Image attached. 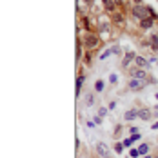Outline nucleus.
Listing matches in <instances>:
<instances>
[{
	"label": "nucleus",
	"instance_id": "1",
	"mask_svg": "<svg viewBox=\"0 0 158 158\" xmlns=\"http://www.w3.org/2000/svg\"><path fill=\"white\" fill-rule=\"evenodd\" d=\"M133 15L136 16V18H140V20H143V18H149V11H147V7L135 6V7H133Z\"/></svg>",
	"mask_w": 158,
	"mask_h": 158
},
{
	"label": "nucleus",
	"instance_id": "2",
	"mask_svg": "<svg viewBox=\"0 0 158 158\" xmlns=\"http://www.w3.org/2000/svg\"><path fill=\"white\" fill-rule=\"evenodd\" d=\"M96 153H98L102 158H109V147H107L106 143L98 142V143H96Z\"/></svg>",
	"mask_w": 158,
	"mask_h": 158
},
{
	"label": "nucleus",
	"instance_id": "3",
	"mask_svg": "<svg viewBox=\"0 0 158 158\" xmlns=\"http://www.w3.org/2000/svg\"><path fill=\"white\" fill-rule=\"evenodd\" d=\"M85 44H87V48H98V44H100V40H98V36H95L93 33H89L87 36H85Z\"/></svg>",
	"mask_w": 158,
	"mask_h": 158
},
{
	"label": "nucleus",
	"instance_id": "4",
	"mask_svg": "<svg viewBox=\"0 0 158 158\" xmlns=\"http://www.w3.org/2000/svg\"><path fill=\"white\" fill-rule=\"evenodd\" d=\"M129 73H131V77H133V78H136V80H145V78H147L145 71H142V69H138V67H136V69H131Z\"/></svg>",
	"mask_w": 158,
	"mask_h": 158
},
{
	"label": "nucleus",
	"instance_id": "5",
	"mask_svg": "<svg viewBox=\"0 0 158 158\" xmlns=\"http://www.w3.org/2000/svg\"><path fill=\"white\" fill-rule=\"evenodd\" d=\"M142 87H143L142 80H136V78H133L131 82H129V89H131V91H140Z\"/></svg>",
	"mask_w": 158,
	"mask_h": 158
},
{
	"label": "nucleus",
	"instance_id": "6",
	"mask_svg": "<svg viewBox=\"0 0 158 158\" xmlns=\"http://www.w3.org/2000/svg\"><path fill=\"white\" fill-rule=\"evenodd\" d=\"M151 116H153V113L149 109H140L138 111V118H142V120H151Z\"/></svg>",
	"mask_w": 158,
	"mask_h": 158
},
{
	"label": "nucleus",
	"instance_id": "7",
	"mask_svg": "<svg viewBox=\"0 0 158 158\" xmlns=\"http://www.w3.org/2000/svg\"><path fill=\"white\" fill-rule=\"evenodd\" d=\"M136 116H138V111L131 109V111H127L126 114H124V120H135Z\"/></svg>",
	"mask_w": 158,
	"mask_h": 158
},
{
	"label": "nucleus",
	"instance_id": "8",
	"mask_svg": "<svg viewBox=\"0 0 158 158\" xmlns=\"http://www.w3.org/2000/svg\"><path fill=\"white\" fill-rule=\"evenodd\" d=\"M140 26H142V29H149L153 26V18H143V20H140Z\"/></svg>",
	"mask_w": 158,
	"mask_h": 158
},
{
	"label": "nucleus",
	"instance_id": "9",
	"mask_svg": "<svg viewBox=\"0 0 158 158\" xmlns=\"http://www.w3.org/2000/svg\"><path fill=\"white\" fill-rule=\"evenodd\" d=\"M135 62H136V65H138V67H145V65L149 64L145 58H142V56H136V58H135Z\"/></svg>",
	"mask_w": 158,
	"mask_h": 158
},
{
	"label": "nucleus",
	"instance_id": "10",
	"mask_svg": "<svg viewBox=\"0 0 158 158\" xmlns=\"http://www.w3.org/2000/svg\"><path fill=\"white\" fill-rule=\"evenodd\" d=\"M135 58H136V55H135V53H127L126 60H124V65H127V62H131V60H135Z\"/></svg>",
	"mask_w": 158,
	"mask_h": 158
},
{
	"label": "nucleus",
	"instance_id": "11",
	"mask_svg": "<svg viewBox=\"0 0 158 158\" xmlns=\"http://www.w3.org/2000/svg\"><path fill=\"white\" fill-rule=\"evenodd\" d=\"M151 48L158 49V36H156V35H153V36H151Z\"/></svg>",
	"mask_w": 158,
	"mask_h": 158
},
{
	"label": "nucleus",
	"instance_id": "12",
	"mask_svg": "<svg viewBox=\"0 0 158 158\" xmlns=\"http://www.w3.org/2000/svg\"><path fill=\"white\" fill-rule=\"evenodd\" d=\"M147 151H149V145H147V143H142V145L138 147V153H140V155H145Z\"/></svg>",
	"mask_w": 158,
	"mask_h": 158
},
{
	"label": "nucleus",
	"instance_id": "13",
	"mask_svg": "<svg viewBox=\"0 0 158 158\" xmlns=\"http://www.w3.org/2000/svg\"><path fill=\"white\" fill-rule=\"evenodd\" d=\"M147 11H149V18H153V20H156V18H158V15L155 13V9H153V7H147Z\"/></svg>",
	"mask_w": 158,
	"mask_h": 158
},
{
	"label": "nucleus",
	"instance_id": "14",
	"mask_svg": "<svg viewBox=\"0 0 158 158\" xmlns=\"http://www.w3.org/2000/svg\"><path fill=\"white\" fill-rule=\"evenodd\" d=\"M82 84H84V77H78V78H77V93H80Z\"/></svg>",
	"mask_w": 158,
	"mask_h": 158
},
{
	"label": "nucleus",
	"instance_id": "15",
	"mask_svg": "<svg viewBox=\"0 0 158 158\" xmlns=\"http://www.w3.org/2000/svg\"><path fill=\"white\" fill-rule=\"evenodd\" d=\"M95 89H96V91H98V93H100V91H102V89H104V82H102V80H98V82H96Z\"/></svg>",
	"mask_w": 158,
	"mask_h": 158
},
{
	"label": "nucleus",
	"instance_id": "16",
	"mask_svg": "<svg viewBox=\"0 0 158 158\" xmlns=\"http://www.w3.org/2000/svg\"><path fill=\"white\" fill-rule=\"evenodd\" d=\"M114 151H116V153H122V151H124V145H122V143H116V145H114Z\"/></svg>",
	"mask_w": 158,
	"mask_h": 158
},
{
	"label": "nucleus",
	"instance_id": "17",
	"mask_svg": "<svg viewBox=\"0 0 158 158\" xmlns=\"http://www.w3.org/2000/svg\"><path fill=\"white\" fill-rule=\"evenodd\" d=\"M114 22L122 24V22H124V18H122V15H118V13H116V15H114Z\"/></svg>",
	"mask_w": 158,
	"mask_h": 158
},
{
	"label": "nucleus",
	"instance_id": "18",
	"mask_svg": "<svg viewBox=\"0 0 158 158\" xmlns=\"http://www.w3.org/2000/svg\"><path fill=\"white\" fill-rule=\"evenodd\" d=\"M85 104H87V106H91V104H93V93H89V95H87V102H85Z\"/></svg>",
	"mask_w": 158,
	"mask_h": 158
},
{
	"label": "nucleus",
	"instance_id": "19",
	"mask_svg": "<svg viewBox=\"0 0 158 158\" xmlns=\"http://www.w3.org/2000/svg\"><path fill=\"white\" fill-rule=\"evenodd\" d=\"M133 142H135L133 138H126V140H124V145H126V147H129V145H131Z\"/></svg>",
	"mask_w": 158,
	"mask_h": 158
},
{
	"label": "nucleus",
	"instance_id": "20",
	"mask_svg": "<svg viewBox=\"0 0 158 158\" xmlns=\"http://www.w3.org/2000/svg\"><path fill=\"white\" fill-rule=\"evenodd\" d=\"M98 114H100V116H106V114H107V109H106V107H100Z\"/></svg>",
	"mask_w": 158,
	"mask_h": 158
},
{
	"label": "nucleus",
	"instance_id": "21",
	"mask_svg": "<svg viewBox=\"0 0 158 158\" xmlns=\"http://www.w3.org/2000/svg\"><path fill=\"white\" fill-rule=\"evenodd\" d=\"M129 131H131L133 135H140V133H138V127H129Z\"/></svg>",
	"mask_w": 158,
	"mask_h": 158
},
{
	"label": "nucleus",
	"instance_id": "22",
	"mask_svg": "<svg viewBox=\"0 0 158 158\" xmlns=\"http://www.w3.org/2000/svg\"><path fill=\"white\" fill-rule=\"evenodd\" d=\"M138 155H140V153H138V149H133V151H131V156H133V158L138 156Z\"/></svg>",
	"mask_w": 158,
	"mask_h": 158
},
{
	"label": "nucleus",
	"instance_id": "23",
	"mask_svg": "<svg viewBox=\"0 0 158 158\" xmlns=\"http://www.w3.org/2000/svg\"><path fill=\"white\" fill-rule=\"evenodd\" d=\"M114 2H116L118 6H124V4H126V0H114Z\"/></svg>",
	"mask_w": 158,
	"mask_h": 158
},
{
	"label": "nucleus",
	"instance_id": "24",
	"mask_svg": "<svg viewBox=\"0 0 158 158\" xmlns=\"http://www.w3.org/2000/svg\"><path fill=\"white\" fill-rule=\"evenodd\" d=\"M77 58H80V44L77 46Z\"/></svg>",
	"mask_w": 158,
	"mask_h": 158
},
{
	"label": "nucleus",
	"instance_id": "25",
	"mask_svg": "<svg viewBox=\"0 0 158 158\" xmlns=\"http://www.w3.org/2000/svg\"><path fill=\"white\" fill-rule=\"evenodd\" d=\"M135 2H136V6H140V4H142V0H135Z\"/></svg>",
	"mask_w": 158,
	"mask_h": 158
},
{
	"label": "nucleus",
	"instance_id": "26",
	"mask_svg": "<svg viewBox=\"0 0 158 158\" xmlns=\"http://www.w3.org/2000/svg\"><path fill=\"white\" fill-rule=\"evenodd\" d=\"M104 2H106V4H107V2H109V0H104Z\"/></svg>",
	"mask_w": 158,
	"mask_h": 158
},
{
	"label": "nucleus",
	"instance_id": "27",
	"mask_svg": "<svg viewBox=\"0 0 158 158\" xmlns=\"http://www.w3.org/2000/svg\"><path fill=\"white\" fill-rule=\"evenodd\" d=\"M145 158H153V156H145Z\"/></svg>",
	"mask_w": 158,
	"mask_h": 158
}]
</instances>
